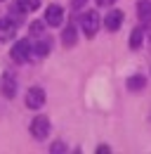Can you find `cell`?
Masks as SVG:
<instances>
[{
    "instance_id": "e0dca14e",
    "label": "cell",
    "mask_w": 151,
    "mask_h": 154,
    "mask_svg": "<svg viewBox=\"0 0 151 154\" xmlns=\"http://www.w3.org/2000/svg\"><path fill=\"white\" fill-rule=\"evenodd\" d=\"M113 2H116V0H97V5H99V7H111Z\"/></svg>"
},
{
    "instance_id": "8992f818",
    "label": "cell",
    "mask_w": 151,
    "mask_h": 154,
    "mask_svg": "<svg viewBox=\"0 0 151 154\" xmlns=\"http://www.w3.org/2000/svg\"><path fill=\"white\" fill-rule=\"evenodd\" d=\"M45 104V90L43 88H28L26 93V107L28 109H40Z\"/></svg>"
},
{
    "instance_id": "277c9868",
    "label": "cell",
    "mask_w": 151,
    "mask_h": 154,
    "mask_svg": "<svg viewBox=\"0 0 151 154\" xmlns=\"http://www.w3.org/2000/svg\"><path fill=\"white\" fill-rule=\"evenodd\" d=\"M14 33H17V19L14 17H2L0 19V43L12 40Z\"/></svg>"
},
{
    "instance_id": "5b68a950",
    "label": "cell",
    "mask_w": 151,
    "mask_h": 154,
    "mask_svg": "<svg viewBox=\"0 0 151 154\" xmlns=\"http://www.w3.org/2000/svg\"><path fill=\"white\" fill-rule=\"evenodd\" d=\"M80 24H83L85 36H87V38H94V33H97V29H99V14H97V12H85Z\"/></svg>"
},
{
    "instance_id": "30bf717a",
    "label": "cell",
    "mask_w": 151,
    "mask_h": 154,
    "mask_svg": "<svg viewBox=\"0 0 151 154\" xmlns=\"http://www.w3.org/2000/svg\"><path fill=\"white\" fill-rule=\"evenodd\" d=\"M76 40H78V33H76V26H66L64 31H61V43H64V48H73Z\"/></svg>"
},
{
    "instance_id": "5bb4252c",
    "label": "cell",
    "mask_w": 151,
    "mask_h": 154,
    "mask_svg": "<svg viewBox=\"0 0 151 154\" xmlns=\"http://www.w3.org/2000/svg\"><path fill=\"white\" fill-rule=\"evenodd\" d=\"M144 85H147V78L144 76H130L128 78V88L130 90H142Z\"/></svg>"
},
{
    "instance_id": "4fadbf2b",
    "label": "cell",
    "mask_w": 151,
    "mask_h": 154,
    "mask_svg": "<svg viewBox=\"0 0 151 154\" xmlns=\"http://www.w3.org/2000/svg\"><path fill=\"white\" fill-rule=\"evenodd\" d=\"M142 38H144V29H132V33H130V50H139Z\"/></svg>"
},
{
    "instance_id": "ba28073f",
    "label": "cell",
    "mask_w": 151,
    "mask_h": 154,
    "mask_svg": "<svg viewBox=\"0 0 151 154\" xmlns=\"http://www.w3.org/2000/svg\"><path fill=\"white\" fill-rule=\"evenodd\" d=\"M120 24H123V12H120V10L109 12V14H106V19H104L106 31H118V29H120Z\"/></svg>"
},
{
    "instance_id": "3957f363",
    "label": "cell",
    "mask_w": 151,
    "mask_h": 154,
    "mask_svg": "<svg viewBox=\"0 0 151 154\" xmlns=\"http://www.w3.org/2000/svg\"><path fill=\"white\" fill-rule=\"evenodd\" d=\"M50 133V121L45 119V116H36L33 121H31V135L36 137V140H45Z\"/></svg>"
},
{
    "instance_id": "9c48e42d",
    "label": "cell",
    "mask_w": 151,
    "mask_h": 154,
    "mask_svg": "<svg viewBox=\"0 0 151 154\" xmlns=\"http://www.w3.org/2000/svg\"><path fill=\"white\" fill-rule=\"evenodd\" d=\"M137 17H139V21H144V24L151 21V0H139L137 2Z\"/></svg>"
},
{
    "instance_id": "6da1fadb",
    "label": "cell",
    "mask_w": 151,
    "mask_h": 154,
    "mask_svg": "<svg viewBox=\"0 0 151 154\" xmlns=\"http://www.w3.org/2000/svg\"><path fill=\"white\" fill-rule=\"evenodd\" d=\"M10 55H12V59H14L17 64L28 62V59H31V43H28V40H19V43H14Z\"/></svg>"
},
{
    "instance_id": "8fae6325",
    "label": "cell",
    "mask_w": 151,
    "mask_h": 154,
    "mask_svg": "<svg viewBox=\"0 0 151 154\" xmlns=\"http://www.w3.org/2000/svg\"><path fill=\"white\" fill-rule=\"evenodd\" d=\"M50 52V40H38L36 45H31V57H47Z\"/></svg>"
},
{
    "instance_id": "52a82bcc",
    "label": "cell",
    "mask_w": 151,
    "mask_h": 154,
    "mask_svg": "<svg viewBox=\"0 0 151 154\" xmlns=\"http://www.w3.org/2000/svg\"><path fill=\"white\" fill-rule=\"evenodd\" d=\"M61 21H64V10H61L59 5H50L47 12H45V24H50V26H59Z\"/></svg>"
},
{
    "instance_id": "9a60e30c",
    "label": "cell",
    "mask_w": 151,
    "mask_h": 154,
    "mask_svg": "<svg viewBox=\"0 0 151 154\" xmlns=\"http://www.w3.org/2000/svg\"><path fill=\"white\" fill-rule=\"evenodd\" d=\"M43 29H45V24H43V21H33V24H31V36L40 38V36H43Z\"/></svg>"
},
{
    "instance_id": "ac0fdd59",
    "label": "cell",
    "mask_w": 151,
    "mask_h": 154,
    "mask_svg": "<svg viewBox=\"0 0 151 154\" xmlns=\"http://www.w3.org/2000/svg\"><path fill=\"white\" fill-rule=\"evenodd\" d=\"M52 152H64V145H61V142H55V145H52Z\"/></svg>"
},
{
    "instance_id": "7c38bea8",
    "label": "cell",
    "mask_w": 151,
    "mask_h": 154,
    "mask_svg": "<svg viewBox=\"0 0 151 154\" xmlns=\"http://www.w3.org/2000/svg\"><path fill=\"white\" fill-rule=\"evenodd\" d=\"M14 7H17L19 12H36L38 7H40V0H17Z\"/></svg>"
},
{
    "instance_id": "2e32d148",
    "label": "cell",
    "mask_w": 151,
    "mask_h": 154,
    "mask_svg": "<svg viewBox=\"0 0 151 154\" xmlns=\"http://www.w3.org/2000/svg\"><path fill=\"white\" fill-rule=\"evenodd\" d=\"M85 2H87V0H71V7H73V10H80Z\"/></svg>"
},
{
    "instance_id": "7a4b0ae2",
    "label": "cell",
    "mask_w": 151,
    "mask_h": 154,
    "mask_svg": "<svg viewBox=\"0 0 151 154\" xmlns=\"http://www.w3.org/2000/svg\"><path fill=\"white\" fill-rule=\"evenodd\" d=\"M0 93L7 97V100H12V97L17 95V78H14L12 71H5L0 76Z\"/></svg>"
}]
</instances>
